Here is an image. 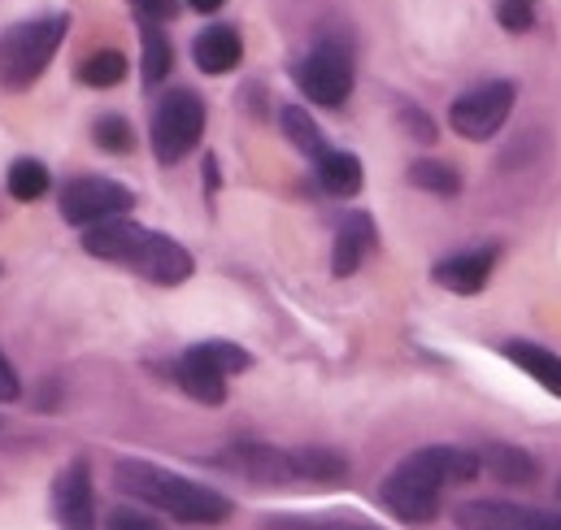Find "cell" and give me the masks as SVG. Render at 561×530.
Listing matches in <instances>:
<instances>
[{
	"instance_id": "1",
	"label": "cell",
	"mask_w": 561,
	"mask_h": 530,
	"mask_svg": "<svg viewBox=\"0 0 561 530\" xmlns=\"http://www.w3.org/2000/svg\"><path fill=\"white\" fill-rule=\"evenodd\" d=\"M474 479H479V457L474 452L435 443V448H419L414 457H405L388 474L379 496H383L388 514H397L401 522H431L439 514L444 487L474 483Z\"/></svg>"
},
{
	"instance_id": "2",
	"label": "cell",
	"mask_w": 561,
	"mask_h": 530,
	"mask_svg": "<svg viewBox=\"0 0 561 530\" xmlns=\"http://www.w3.org/2000/svg\"><path fill=\"white\" fill-rule=\"evenodd\" d=\"M114 479H118V492L144 500L148 509H161L170 514L174 522H196V527H209V522H227L231 518V500L205 483H192L183 474H170L161 465H148V461H118L114 465Z\"/></svg>"
},
{
	"instance_id": "3",
	"label": "cell",
	"mask_w": 561,
	"mask_h": 530,
	"mask_svg": "<svg viewBox=\"0 0 561 530\" xmlns=\"http://www.w3.org/2000/svg\"><path fill=\"white\" fill-rule=\"evenodd\" d=\"M66 31H70V13H44L31 22H13L0 35V88L26 92L57 57Z\"/></svg>"
},
{
	"instance_id": "4",
	"label": "cell",
	"mask_w": 561,
	"mask_h": 530,
	"mask_svg": "<svg viewBox=\"0 0 561 530\" xmlns=\"http://www.w3.org/2000/svg\"><path fill=\"white\" fill-rule=\"evenodd\" d=\"M148 135H152V157L161 165H179L201 143V135H205V105H201V96L187 92V88L165 92L157 101V110H152V131Z\"/></svg>"
},
{
	"instance_id": "5",
	"label": "cell",
	"mask_w": 561,
	"mask_h": 530,
	"mask_svg": "<svg viewBox=\"0 0 561 530\" xmlns=\"http://www.w3.org/2000/svg\"><path fill=\"white\" fill-rule=\"evenodd\" d=\"M296 88L322 105V110H340L353 96V53L335 39H322L318 48H309L296 66H291Z\"/></svg>"
},
{
	"instance_id": "6",
	"label": "cell",
	"mask_w": 561,
	"mask_h": 530,
	"mask_svg": "<svg viewBox=\"0 0 561 530\" xmlns=\"http://www.w3.org/2000/svg\"><path fill=\"white\" fill-rule=\"evenodd\" d=\"M57 205H61V218H66L70 227H92V222L131 214L136 196H131V187H123V183H114V178L83 174V178H75V183L61 187V200H57Z\"/></svg>"
},
{
	"instance_id": "7",
	"label": "cell",
	"mask_w": 561,
	"mask_h": 530,
	"mask_svg": "<svg viewBox=\"0 0 561 530\" xmlns=\"http://www.w3.org/2000/svg\"><path fill=\"white\" fill-rule=\"evenodd\" d=\"M514 83H505V79H496V83H483V88H470V92H461L457 101H453V110H448V123H453V131L461 135V139H474V143H483V139H492V135L505 127V118H510V110H514Z\"/></svg>"
},
{
	"instance_id": "8",
	"label": "cell",
	"mask_w": 561,
	"mask_h": 530,
	"mask_svg": "<svg viewBox=\"0 0 561 530\" xmlns=\"http://www.w3.org/2000/svg\"><path fill=\"white\" fill-rule=\"evenodd\" d=\"M123 265H131L140 278L148 283H161V287H179V283H187L192 278V253L179 244V240H170V235H161V231H144L140 244L131 249V257Z\"/></svg>"
},
{
	"instance_id": "9",
	"label": "cell",
	"mask_w": 561,
	"mask_h": 530,
	"mask_svg": "<svg viewBox=\"0 0 561 530\" xmlns=\"http://www.w3.org/2000/svg\"><path fill=\"white\" fill-rule=\"evenodd\" d=\"M53 518L61 527H92L96 522V496H92V465L75 457L61 479L53 483Z\"/></svg>"
},
{
	"instance_id": "10",
	"label": "cell",
	"mask_w": 561,
	"mask_h": 530,
	"mask_svg": "<svg viewBox=\"0 0 561 530\" xmlns=\"http://www.w3.org/2000/svg\"><path fill=\"white\" fill-rule=\"evenodd\" d=\"M457 527H483V530H561V514L545 509H523V505H496V500H474L453 514Z\"/></svg>"
},
{
	"instance_id": "11",
	"label": "cell",
	"mask_w": 561,
	"mask_h": 530,
	"mask_svg": "<svg viewBox=\"0 0 561 530\" xmlns=\"http://www.w3.org/2000/svg\"><path fill=\"white\" fill-rule=\"evenodd\" d=\"M501 262V249H470V253H457V257H444V262L431 269V278L444 287V291H457V296H474L488 287L492 269Z\"/></svg>"
},
{
	"instance_id": "12",
	"label": "cell",
	"mask_w": 561,
	"mask_h": 530,
	"mask_svg": "<svg viewBox=\"0 0 561 530\" xmlns=\"http://www.w3.org/2000/svg\"><path fill=\"white\" fill-rule=\"evenodd\" d=\"M375 218L370 214H344V222H340V231H335V253H331V274L335 278H353L362 262L375 253Z\"/></svg>"
},
{
	"instance_id": "13",
	"label": "cell",
	"mask_w": 561,
	"mask_h": 530,
	"mask_svg": "<svg viewBox=\"0 0 561 530\" xmlns=\"http://www.w3.org/2000/svg\"><path fill=\"white\" fill-rule=\"evenodd\" d=\"M174 383L201 404H222L227 400V375L201 353V348H187L179 361H174Z\"/></svg>"
},
{
	"instance_id": "14",
	"label": "cell",
	"mask_w": 561,
	"mask_h": 530,
	"mask_svg": "<svg viewBox=\"0 0 561 530\" xmlns=\"http://www.w3.org/2000/svg\"><path fill=\"white\" fill-rule=\"evenodd\" d=\"M144 227L140 222H131L127 214L123 218H105V222H92V227H83V249L92 253V257H101V262H127L131 257V249L140 244Z\"/></svg>"
},
{
	"instance_id": "15",
	"label": "cell",
	"mask_w": 561,
	"mask_h": 530,
	"mask_svg": "<svg viewBox=\"0 0 561 530\" xmlns=\"http://www.w3.org/2000/svg\"><path fill=\"white\" fill-rule=\"evenodd\" d=\"M192 57L205 74H231L244 61V39L236 26H205L192 44Z\"/></svg>"
},
{
	"instance_id": "16",
	"label": "cell",
	"mask_w": 561,
	"mask_h": 530,
	"mask_svg": "<svg viewBox=\"0 0 561 530\" xmlns=\"http://www.w3.org/2000/svg\"><path fill=\"white\" fill-rule=\"evenodd\" d=\"M474 457H479V470H488V474L501 479V483H518V487H527V483L540 479V461H536L531 452L514 448V443H483Z\"/></svg>"
},
{
	"instance_id": "17",
	"label": "cell",
	"mask_w": 561,
	"mask_h": 530,
	"mask_svg": "<svg viewBox=\"0 0 561 530\" xmlns=\"http://www.w3.org/2000/svg\"><path fill=\"white\" fill-rule=\"evenodd\" d=\"M501 353H505L523 375H531L545 392L561 396V357L553 348H540V344H531V339H505Z\"/></svg>"
},
{
	"instance_id": "18",
	"label": "cell",
	"mask_w": 561,
	"mask_h": 530,
	"mask_svg": "<svg viewBox=\"0 0 561 530\" xmlns=\"http://www.w3.org/2000/svg\"><path fill=\"white\" fill-rule=\"evenodd\" d=\"M287 465H291V479H305V483H344L348 479V457L335 448H322V443H305V448L287 452Z\"/></svg>"
},
{
	"instance_id": "19",
	"label": "cell",
	"mask_w": 561,
	"mask_h": 530,
	"mask_svg": "<svg viewBox=\"0 0 561 530\" xmlns=\"http://www.w3.org/2000/svg\"><path fill=\"white\" fill-rule=\"evenodd\" d=\"M227 461H231L236 470H244L253 483H291L287 452H279V448H266V443H236Z\"/></svg>"
},
{
	"instance_id": "20",
	"label": "cell",
	"mask_w": 561,
	"mask_h": 530,
	"mask_svg": "<svg viewBox=\"0 0 561 530\" xmlns=\"http://www.w3.org/2000/svg\"><path fill=\"white\" fill-rule=\"evenodd\" d=\"M313 170H318V183H322V192H331V196H357L362 192V161L353 157V152H335V148H327L318 161H313Z\"/></svg>"
},
{
	"instance_id": "21",
	"label": "cell",
	"mask_w": 561,
	"mask_h": 530,
	"mask_svg": "<svg viewBox=\"0 0 561 530\" xmlns=\"http://www.w3.org/2000/svg\"><path fill=\"white\" fill-rule=\"evenodd\" d=\"M140 39H144V83H148V88H157V83L170 74V61H174L170 35L161 31V22L140 18Z\"/></svg>"
},
{
	"instance_id": "22",
	"label": "cell",
	"mask_w": 561,
	"mask_h": 530,
	"mask_svg": "<svg viewBox=\"0 0 561 530\" xmlns=\"http://www.w3.org/2000/svg\"><path fill=\"white\" fill-rule=\"evenodd\" d=\"M279 123H283V135H287L309 161H318V157L327 152V139H322V131H318V123H313L300 105H287V110L279 114Z\"/></svg>"
},
{
	"instance_id": "23",
	"label": "cell",
	"mask_w": 561,
	"mask_h": 530,
	"mask_svg": "<svg viewBox=\"0 0 561 530\" xmlns=\"http://www.w3.org/2000/svg\"><path fill=\"white\" fill-rule=\"evenodd\" d=\"M48 187H53V178H48V170H44L35 157H22V161L9 165V196H13V200L31 205V200H39Z\"/></svg>"
},
{
	"instance_id": "24",
	"label": "cell",
	"mask_w": 561,
	"mask_h": 530,
	"mask_svg": "<svg viewBox=\"0 0 561 530\" xmlns=\"http://www.w3.org/2000/svg\"><path fill=\"white\" fill-rule=\"evenodd\" d=\"M410 183L431 192V196H444V200H453L461 192V174L448 161H414L410 165Z\"/></svg>"
},
{
	"instance_id": "25",
	"label": "cell",
	"mask_w": 561,
	"mask_h": 530,
	"mask_svg": "<svg viewBox=\"0 0 561 530\" xmlns=\"http://www.w3.org/2000/svg\"><path fill=\"white\" fill-rule=\"evenodd\" d=\"M79 79H83L88 88H118V83L127 79V57H123L118 48H101V53H92V57L79 66Z\"/></svg>"
},
{
	"instance_id": "26",
	"label": "cell",
	"mask_w": 561,
	"mask_h": 530,
	"mask_svg": "<svg viewBox=\"0 0 561 530\" xmlns=\"http://www.w3.org/2000/svg\"><path fill=\"white\" fill-rule=\"evenodd\" d=\"M196 348H201V353H205V357H209V361H214V366H218L227 379H231V375L253 370V357H249L240 344H227V339H205V344H196Z\"/></svg>"
},
{
	"instance_id": "27",
	"label": "cell",
	"mask_w": 561,
	"mask_h": 530,
	"mask_svg": "<svg viewBox=\"0 0 561 530\" xmlns=\"http://www.w3.org/2000/svg\"><path fill=\"white\" fill-rule=\"evenodd\" d=\"M92 135H96V143H101L105 152H131V148H136L131 123H127V118H118V114H105Z\"/></svg>"
},
{
	"instance_id": "28",
	"label": "cell",
	"mask_w": 561,
	"mask_h": 530,
	"mask_svg": "<svg viewBox=\"0 0 561 530\" xmlns=\"http://www.w3.org/2000/svg\"><path fill=\"white\" fill-rule=\"evenodd\" d=\"M496 22L514 35L536 26V0H496Z\"/></svg>"
},
{
	"instance_id": "29",
	"label": "cell",
	"mask_w": 561,
	"mask_h": 530,
	"mask_svg": "<svg viewBox=\"0 0 561 530\" xmlns=\"http://www.w3.org/2000/svg\"><path fill=\"white\" fill-rule=\"evenodd\" d=\"M401 123L410 127V135L414 139H422V143H431L435 139V123L422 114V110H414V105H401Z\"/></svg>"
},
{
	"instance_id": "30",
	"label": "cell",
	"mask_w": 561,
	"mask_h": 530,
	"mask_svg": "<svg viewBox=\"0 0 561 530\" xmlns=\"http://www.w3.org/2000/svg\"><path fill=\"white\" fill-rule=\"evenodd\" d=\"M140 18H152V22H170L179 13V0H131Z\"/></svg>"
},
{
	"instance_id": "31",
	"label": "cell",
	"mask_w": 561,
	"mask_h": 530,
	"mask_svg": "<svg viewBox=\"0 0 561 530\" xmlns=\"http://www.w3.org/2000/svg\"><path fill=\"white\" fill-rule=\"evenodd\" d=\"M18 392H22L18 370H13V366H9V357L0 353V404H13V400H18Z\"/></svg>"
},
{
	"instance_id": "32",
	"label": "cell",
	"mask_w": 561,
	"mask_h": 530,
	"mask_svg": "<svg viewBox=\"0 0 561 530\" xmlns=\"http://www.w3.org/2000/svg\"><path fill=\"white\" fill-rule=\"evenodd\" d=\"M110 527H127V530H157V518H140V514H131V509H118L114 518H110Z\"/></svg>"
},
{
	"instance_id": "33",
	"label": "cell",
	"mask_w": 561,
	"mask_h": 530,
	"mask_svg": "<svg viewBox=\"0 0 561 530\" xmlns=\"http://www.w3.org/2000/svg\"><path fill=\"white\" fill-rule=\"evenodd\" d=\"M187 4H192L196 13H214V9H222L227 0H187Z\"/></svg>"
},
{
	"instance_id": "34",
	"label": "cell",
	"mask_w": 561,
	"mask_h": 530,
	"mask_svg": "<svg viewBox=\"0 0 561 530\" xmlns=\"http://www.w3.org/2000/svg\"><path fill=\"white\" fill-rule=\"evenodd\" d=\"M205 183L218 187V161H214V157H205Z\"/></svg>"
}]
</instances>
